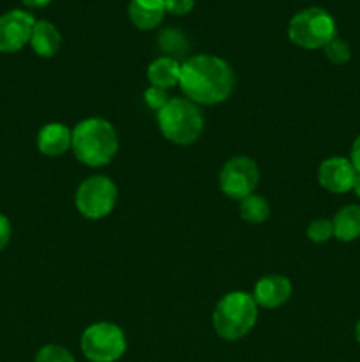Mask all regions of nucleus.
I'll use <instances>...</instances> for the list:
<instances>
[{
	"instance_id": "nucleus-1",
	"label": "nucleus",
	"mask_w": 360,
	"mask_h": 362,
	"mask_svg": "<svg viewBox=\"0 0 360 362\" xmlns=\"http://www.w3.org/2000/svg\"><path fill=\"white\" fill-rule=\"evenodd\" d=\"M235 73L224 59L215 55L189 57L180 64V90L194 105H219L232 95Z\"/></svg>"
},
{
	"instance_id": "nucleus-2",
	"label": "nucleus",
	"mask_w": 360,
	"mask_h": 362,
	"mask_svg": "<svg viewBox=\"0 0 360 362\" xmlns=\"http://www.w3.org/2000/svg\"><path fill=\"white\" fill-rule=\"evenodd\" d=\"M78 161L87 166H106L113 161L119 152V136L112 122L99 117L85 119L78 122L73 129L71 141Z\"/></svg>"
},
{
	"instance_id": "nucleus-3",
	"label": "nucleus",
	"mask_w": 360,
	"mask_h": 362,
	"mask_svg": "<svg viewBox=\"0 0 360 362\" xmlns=\"http://www.w3.org/2000/svg\"><path fill=\"white\" fill-rule=\"evenodd\" d=\"M258 320V304L247 292H229L222 297L214 310V329L219 338L236 341L244 338Z\"/></svg>"
},
{
	"instance_id": "nucleus-4",
	"label": "nucleus",
	"mask_w": 360,
	"mask_h": 362,
	"mask_svg": "<svg viewBox=\"0 0 360 362\" xmlns=\"http://www.w3.org/2000/svg\"><path fill=\"white\" fill-rule=\"evenodd\" d=\"M162 136L175 145H191L201 136L205 126L200 106L186 98H172L157 112Z\"/></svg>"
},
{
	"instance_id": "nucleus-5",
	"label": "nucleus",
	"mask_w": 360,
	"mask_h": 362,
	"mask_svg": "<svg viewBox=\"0 0 360 362\" xmlns=\"http://www.w3.org/2000/svg\"><path fill=\"white\" fill-rule=\"evenodd\" d=\"M335 35V20L321 7H307L299 11L288 23L289 41L304 49L325 48Z\"/></svg>"
},
{
	"instance_id": "nucleus-6",
	"label": "nucleus",
	"mask_w": 360,
	"mask_h": 362,
	"mask_svg": "<svg viewBox=\"0 0 360 362\" xmlns=\"http://www.w3.org/2000/svg\"><path fill=\"white\" fill-rule=\"evenodd\" d=\"M80 345L90 362H116L126 354L127 339L116 324L97 322L85 329Z\"/></svg>"
},
{
	"instance_id": "nucleus-7",
	"label": "nucleus",
	"mask_w": 360,
	"mask_h": 362,
	"mask_svg": "<svg viewBox=\"0 0 360 362\" xmlns=\"http://www.w3.org/2000/svg\"><path fill=\"white\" fill-rule=\"evenodd\" d=\"M116 189L115 182L106 175H92L85 179L76 189V209L87 219L106 218L115 209Z\"/></svg>"
},
{
	"instance_id": "nucleus-8",
	"label": "nucleus",
	"mask_w": 360,
	"mask_h": 362,
	"mask_svg": "<svg viewBox=\"0 0 360 362\" xmlns=\"http://www.w3.org/2000/svg\"><path fill=\"white\" fill-rule=\"evenodd\" d=\"M258 180H260L258 165L246 156L228 159L219 173V187L232 200H244L253 194Z\"/></svg>"
},
{
	"instance_id": "nucleus-9",
	"label": "nucleus",
	"mask_w": 360,
	"mask_h": 362,
	"mask_svg": "<svg viewBox=\"0 0 360 362\" xmlns=\"http://www.w3.org/2000/svg\"><path fill=\"white\" fill-rule=\"evenodd\" d=\"M35 18L23 9L7 11L0 16V53L20 52L30 42Z\"/></svg>"
},
{
	"instance_id": "nucleus-10",
	"label": "nucleus",
	"mask_w": 360,
	"mask_h": 362,
	"mask_svg": "<svg viewBox=\"0 0 360 362\" xmlns=\"http://www.w3.org/2000/svg\"><path fill=\"white\" fill-rule=\"evenodd\" d=\"M356 172L352 161L346 158H328L318 168V182L330 193H348L353 189Z\"/></svg>"
},
{
	"instance_id": "nucleus-11",
	"label": "nucleus",
	"mask_w": 360,
	"mask_h": 362,
	"mask_svg": "<svg viewBox=\"0 0 360 362\" xmlns=\"http://www.w3.org/2000/svg\"><path fill=\"white\" fill-rule=\"evenodd\" d=\"M292 281L286 276L270 274L265 276L256 283L253 299L256 300L258 306L274 310V308L282 306L292 297Z\"/></svg>"
},
{
	"instance_id": "nucleus-12",
	"label": "nucleus",
	"mask_w": 360,
	"mask_h": 362,
	"mask_svg": "<svg viewBox=\"0 0 360 362\" xmlns=\"http://www.w3.org/2000/svg\"><path fill=\"white\" fill-rule=\"evenodd\" d=\"M71 141H73V131L60 122L46 124L37 134L39 152L48 158H56L69 151Z\"/></svg>"
},
{
	"instance_id": "nucleus-13",
	"label": "nucleus",
	"mask_w": 360,
	"mask_h": 362,
	"mask_svg": "<svg viewBox=\"0 0 360 362\" xmlns=\"http://www.w3.org/2000/svg\"><path fill=\"white\" fill-rule=\"evenodd\" d=\"M127 13L134 27L140 30H152L164 20V0H131Z\"/></svg>"
},
{
	"instance_id": "nucleus-14",
	"label": "nucleus",
	"mask_w": 360,
	"mask_h": 362,
	"mask_svg": "<svg viewBox=\"0 0 360 362\" xmlns=\"http://www.w3.org/2000/svg\"><path fill=\"white\" fill-rule=\"evenodd\" d=\"M60 42H62V35L52 21H35L30 35V46L39 57L49 59V57L56 55V52L60 49Z\"/></svg>"
},
{
	"instance_id": "nucleus-15",
	"label": "nucleus",
	"mask_w": 360,
	"mask_h": 362,
	"mask_svg": "<svg viewBox=\"0 0 360 362\" xmlns=\"http://www.w3.org/2000/svg\"><path fill=\"white\" fill-rule=\"evenodd\" d=\"M147 78L150 81V87L168 90V88L179 85L180 62L176 59H172V57H159L148 66Z\"/></svg>"
},
{
	"instance_id": "nucleus-16",
	"label": "nucleus",
	"mask_w": 360,
	"mask_h": 362,
	"mask_svg": "<svg viewBox=\"0 0 360 362\" xmlns=\"http://www.w3.org/2000/svg\"><path fill=\"white\" fill-rule=\"evenodd\" d=\"M334 237L342 243H352L360 237V207L359 205H346L332 219Z\"/></svg>"
},
{
	"instance_id": "nucleus-17",
	"label": "nucleus",
	"mask_w": 360,
	"mask_h": 362,
	"mask_svg": "<svg viewBox=\"0 0 360 362\" xmlns=\"http://www.w3.org/2000/svg\"><path fill=\"white\" fill-rule=\"evenodd\" d=\"M240 216L244 221L251 223V225H260V223L267 221V218L270 216V205H268L267 198L253 193L240 200Z\"/></svg>"
},
{
	"instance_id": "nucleus-18",
	"label": "nucleus",
	"mask_w": 360,
	"mask_h": 362,
	"mask_svg": "<svg viewBox=\"0 0 360 362\" xmlns=\"http://www.w3.org/2000/svg\"><path fill=\"white\" fill-rule=\"evenodd\" d=\"M157 45L161 48V52L164 53V57H172V59L186 55L187 49H189L186 35L180 30H176V28H166V30H162L157 37Z\"/></svg>"
},
{
	"instance_id": "nucleus-19",
	"label": "nucleus",
	"mask_w": 360,
	"mask_h": 362,
	"mask_svg": "<svg viewBox=\"0 0 360 362\" xmlns=\"http://www.w3.org/2000/svg\"><path fill=\"white\" fill-rule=\"evenodd\" d=\"M323 52L325 57H327L332 64H337V66L346 64L349 60V57H352V48H349L348 42H346L344 39L337 37V35L325 46Z\"/></svg>"
},
{
	"instance_id": "nucleus-20",
	"label": "nucleus",
	"mask_w": 360,
	"mask_h": 362,
	"mask_svg": "<svg viewBox=\"0 0 360 362\" xmlns=\"http://www.w3.org/2000/svg\"><path fill=\"white\" fill-rule=\"evenodd\" d=\"M307 237L316 244L328 243L334 237V225H332L330 219H314L307 226Z\"/></svg>"
},
{
	"instance_id": "nucleus-21",
	"label": "nucleus",
	"mask_w": 360,
	"mask_h": 362,
	"mask_svg": "<svg viewBox=\"0 0 360 362\" xmlns=\"http://www.w3.org/2000/svg\"><path fill=\"white\" fill-rule=\"evenodd\" d=\"M34 362H76L73 354L60 345H46L35 356Z\"/></svg>"
},
{
	"instance_id": "nucleus-22",
	"label": "nucleus",
	"mask_w": 360,
	"mask_h": 362,
	"mask_svg": "<svg viewBox=\"0 0 360 362\" xmlns=\"http://www.w3.org/2000/svg\"><path fill=\"white\" fill-rule=\"evenodd\" d=\"M143 99H145V103H147L148 108L155 110V112H159L161 108H164L166 103L169 101L166 90H162V88H157V87H148L147 90H145Z\"/></svg>"
},
{
	"instance_id": "nucleus-23",
	"label": "nucleus",
	"mask_w": 360,
	"mask_h": 362,
	"mask_svg": "<svg viewBox=\"0 0 360 362\" xmlns=\"http://www.w3.org/2000/svg\"><path fill=\"white\" fill-rule=\"evenodd\" d=\"M166 13L175 14V16H186L193 11L194 0H164Z\"/></svg>"
},
{
	"instance_id": "nucleus-24",
	"label": "nucleus",
	"mask_w": 360,
	"mask_h": 362,
	"mask_svg": "<svg viewBox=\"0 0 360 362\" xmlns=\"http://www.w3.org/2000/svg\"><path fill=\"white\" fill-rule=\"evenodd\" d=\"M11 239V223L4 214H0V251L9 244Z\"/></svg>"
},
{
	"instance_id": "nucleus-25",
	"label": "nucleus",
	"mask_w": 360,
	"mask_h": 362,
	"mask_svg": "<svg viewBox=\"0 0 360 362\" xmlns=\"http://www.w3.org/2000/svg\"><path fill=\"white\" fill-rule=\"evenodd\" d=\"M349 161H352L353 168L356 173H360V134L355 138L352 145V152H349Z\"/></svg>"
},
{
	"instance_id": "nucleus-26",
	"label": "nucleus",
	"mask_w": 360,
	"mask_h": 362,
	"mask_svg": "<svg viewBox=\"0 0 360 362\" xmlns=\"http://www.w3.org/2000/svg\"><path fill=\"white\" fill-rule=\"evenodd\" d=\"M27 7H32V9H37V7H46L52 0H21Z\"/></svg>"
},
{
	"instance_id": "nucleus-27",
	"label": "nucleus",
	"mask_w": 360,
	"mask_h": 362,
	"mask_svg": "<svg viewBox=\"0 0 360 362\" xmlns=\"http://www.w3.org/2000/svg\"><path fill=\"white\" fill-rule=\"evenodd\" d=\"M353 191H355L356 197L360 198V173H356L355 177V182H353Z\"/></svg>"
},
{
	"instance_id": "nucleus-28",
	"label": "nucleus",
	"mask_w": 360,
	"mask_h": 362,
	"mask_svg": "<svg viewBox=\"0 0 360 362\" xmlns=\"http://www.w3.org/2000/svg\"><path fill=\"white\" fill-rule=\"evenodd\" d=\"M355 338L360 345V320H359V324H356V329H355Z\"/></svg>"
}]
</instances>
